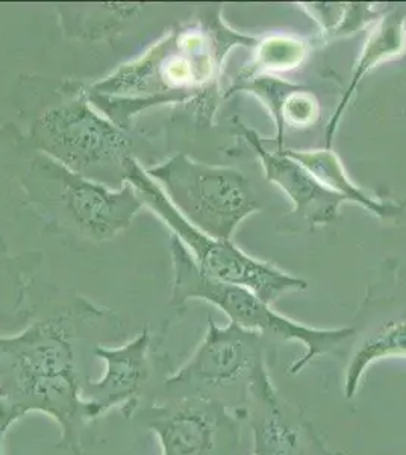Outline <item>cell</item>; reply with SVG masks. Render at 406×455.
<instances>
[{"instance_id": "obj_1", "label": "cell", "mask_w": 406, "mask_h": 455, "mask_svg": "<svg viewBox=\"0 0 406 455\" xmlns=\"http://www.w3.org/2000/svg\"><path fill=\"white\" fill-rule=\"evenodd\" d=\"M235 46L258 40L232 31L214 8L180 27L137 61L84 88L88 100L114 124L129 131L144 109L164 104H212L221 64Z\"/></svg>"}, {"instance_id": "obj_2", "label": "cell", "mask_w": 406, "mask_h": 455, "mask_svg": "<svg viewBox=\"0 0 406 455\" xmlns=\"http://www.w3.org/2000/svg\"><path fill=\"white\" fill-rule=\"evenodd\" d=\"M58 104L49 105L32 124L36 149L90 181L120 190L149 143L99 116L84 88L68 85Z\"/></svg>"}, {"instance_id": "obj_3", "label": "cell", "mask_w": 406, "mask_h": 455, "mask_svg": "<svg viewBox=\"0 0 406 455\" xmlns=\"http://www.w3.org/2000/svg\"><path fill=\"white\" fill-rule=\"evenodd\" d=\"M23 184L47 222L93 243L111 240L129 228L144 205L131 182L113 190L46 156L34 160Z\"/></svg>"}, {"instance_id": "obj_4", "label": "cell", "mask_w": 406, "mask_h": 455, "mask_svg": "<svg viewBox=\"0 0 406 455\" xmlns=\"http://www.w3.org/2000/svg\"><path fill=\"white\" fill-rule=\"evenodd\" d=\"M173 259V296L171 306L182 308L188 299H203L227 313L232 323L244 330L257 331L270 340H290L302 343L304 357L290 368L298 375L309 363L323 354H334L338 347L355 337L354 328H313L288 319L273 310L272 306L242 285L214 280L197 266L186 246L173 235L170 240Z\"/></svg>"}, {"instance_id": "obj_5", "label": "cell", "mask_w": 406, "mask_h": 455, "mask_svg": "<svg viewBox=\"0 0 406 455\" xmlns=\"http://www.w3.org/2000/svg\"><path fill=\"white\" fill-rule=\"evenodd\" d=\"M0 364L10 368L21 398L14 418L26 410L49 411L61 420L70 442L77 414L88 419L90 403L79 399L72 334L64 321L40 322L21 336L0 340Z\"/></svg>"}, {"instance_id": "obj_6", "label": "cell", "mask_w": 406, "mask_h": 455, "mask_svg": "<svg viewBox=\"0 0 406 455\" xmlns=\"http://www.w3.org/2000/svg\"><path fill=\"white\" fill-rule=\"evenodd\" d=\"M144 172L191 225L214 238L231 240L238 225L261 208L247 176L232 167L179 154Z\"/></svg>"}, {"instance_id": "obj_7", "label": "cell", "mask_w": 406, "mask_h": 455, "mask_svg": "<svg viewBox=\"0 0 406 455\" xmlns=\"http://www.w3.org/2000/svg\"><path fill=\"white\" fill-rule=\"evenodd\" d=\"M128 182L137 188L144 205L167 223L197 266L214 280L246 287L270 306L281 296L306 289L308 284L304 280L283 272L275 264L253 259L232 243V240L211 237L191 225L139 163L131 167Z\"/></svg>"}, {"instance_id": "obj_8", "label": "cell", "mask_w": 406, "mask_h": 455, "mask_svg": "<svg viewBox=\"0 0 406 455\" xmlns=\"http://www.w3.org/2000/svg\"><path fill=\"white\" fill-rule=\"evenodd\" d=\"M270 339L235 323L217 326L208 317L203 340L179 372L165 384L184 396L217 401V395H231L232 409L246 413L247 395L253 372L266 363ZM219 403V401H217Z\"/></svg>"}, {"instance_id": "obj_9", "label": "cell", "mask_w": 406, "mask_h": 455, "mask_svg": "<svg viewBox=\"0 0 406 455\" xmlns=\"http://www.w3.org/2000/svg\"><path fill=\"white\" fill-rule=\"evenodd\" d=\"M160 437L163 455H235L240 445L238 416L212 399L184 396L141 413Z\"/></svg>"}, {"instance_id": "obj_10", "label": "cell", "mask_w": 406, "mask_h": 455, "mask_svg": "<svg viewBox=\"0 0 406 455\" xmlns=\"http://www.w3.org/2000/svg\"><path fill=\"white\" fill-rule=\"evenodd\" d=\"M246 413L252 427V455H339L326 448L304 410L279 394L267 362L253 372Z\"/></svg>"}, {"instance_id": "obj_11", "label": "cell", "mask_w": 406, "mask_h": 455, "mask_svg": "<svg viewBox=\"0 0 406 455\" xmlns=\"http://www.w3.org/2000/svg\"><path fill=\"white\" fill-rule=\"evenodd\" d=\"M238 135L247 141L261 161L268 181L281 187L294 204V212L309 225H326L338 216L341 204L347 199L323 186L300 163L283 152H272L264 146L263 137L242 122H235Z\"/></svg>"}, {"instance_id": "obj_12", "label": "cell", "mask_w": 406, "mask_h": 455, "mask_svg": "<svg viewBox=\"0 0 406 455\" xmlns=\"http://www.w3.org/2000/svg\"><path fill=\"white\" fill-rule=\"evenodd\" d=\"M149 331L144 330L134 341L119 349L96 347V355L107 362V373L99 383H88L83 388L90 398V419L115 405H123L126 416L134 413L139 390L149 378Z\"/></svg>"}, {"instance_id": "obj_13", "label": "cell", "mask_w": 406, "mask_h": 455, "mask_svg": "<svg viewBox=\"0 0 406 455\" xmlns=\"http://www.w3.org/2000/svg\"><path fill=\"white\" fill-rule=\"evenodd\" d=\"M405 12L394 10L390 14H386L384 19H381V21L376 25L375 29L371 31L358 61H356L355 68H354L349 87L343 94V99L335 109L334 116L330 117V122L328 124V128H326V149H330V146H332L339 120L343 117L347 105L354 98L361 79L364 78L365 75L370 72L371 68L378 66L379 62L386 61L390 58H396L397 55H401L405 51Z\"/></svg>"}, {"instance_id": "obj_14", "label": "cell", "mask_w": 406, "mask_h": 455, "mask_svg": "<svg viewBox=\"0 0 406 455\" xmlns=\"http://www.w3.org/2000/svg\"><path fill=\"white\" fill-rule=\"evenodd\" d=\"M285 156L300 163L305 169H308L323 186L346 197L347 201L356 202L361 207L376 214L378 218H396L403 210V205L396 202H382L375 197L369 196L362 192L355 182L350 180L341 164L338 156L330 149L323 150H279Z\"/></svg>"}, {"instance_id": "obj_15", "label": "cell", "mask_w": 406, "mask_h": 455, "mask_svg": "<svg viewBox=\"0 0 406 455\" xmlns=\"http://www.w3.org/2000/svg\"><path fill=\"white\" fill-rule=\"evenodd\" d=\"M386 358H406V317L382 323L361 339L346 366V399H354L367 369Z\"/></svg>"}, {"instance_id": "obj_16", "label": "cell", "mask_w": 406, "mask_h": 455, "mask_svg": "<svg viewBox=\"0 0 406 455\" xmlns=\"http://www.w3.org/2000/svg\"><path fill=\"white\" fill-rule=\"evenodd\" d=\"M258 53L251 68L243 70L242 78H251L258 75H267L268 72L291 70L302 64L308 44L302 40L288 38V36H272L266 42L258 43Z\"/></svg>"}, {"instance_id": "obj_17", "label": "cell", "mask_w": 406, "mask_h": 455, "mask_svg": "<svg viewBox=\"0 0 406 455\" xmlns=\"http://www.w3.org/2000/svg\"><path fill=\"white\" fill-rule=\"evenodd\" d=\"M0 433H2V429H0Z\"/></svg>"}]
</instances>
